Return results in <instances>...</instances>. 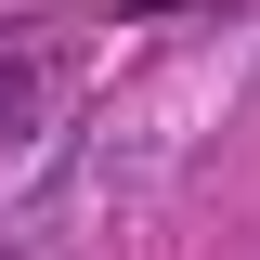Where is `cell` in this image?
I'll return each mask as SVG.
<instances>
[{"label": "cell", "mask_w": 260, "mask_h": 260, "mask_svg": "<svg viewBox=\"0 0 260 260\" xmlns=\"http://www.w3.org/2000/svg\"><path fill=\"white\" fill-rule=\"evenodd\" d=\"M39 117V65H13V52H0V130H26Z\"/></svg>", "instance_id": "cell-1"}]
</instances>
